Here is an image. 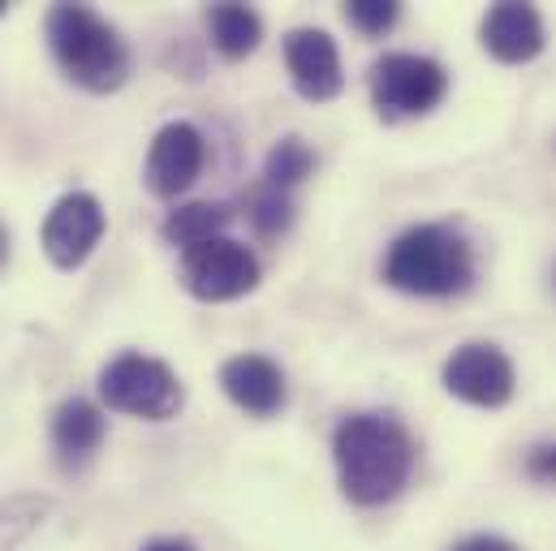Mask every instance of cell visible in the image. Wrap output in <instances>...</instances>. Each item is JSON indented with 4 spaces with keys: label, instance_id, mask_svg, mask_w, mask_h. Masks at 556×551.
I'll list each match as a JSON object with an SVG mask.
<instances>
[{
    "label": "cell",
    "instance_id": "obj_1",
    "mask_svg": "<svg viewBox=\"0 0 556 551\" xmlns=\"http://www.w3.org/2000/svg\"><path fill=\"white\" fill-rule=\"evenodd\" d=\"M345 500L371 509L393 500L415 470V439L393 413H354L332 435Z\"/></svg>",
    "mask_w": 556,
    "mask_h": 551
},
{
    "label": "cell",
    "instance_id": "obj_2",
    "mask_svg": "<svg viewBox=\"0 0 556 551\" xmlns=\"http://www.w3.org/2000/svg\"><path fill=\"white\" fill-rule=\"evenodd\" d=\"M48 48L61 74L91 95H109L130 78V52L122 35L87 4H56L48 13Z\"/></svg>",
    "mask_w": 556,
    "mask_h": 551
},
{
    "label": "cell",
    "instance_id": "obj_3",
    "mask_svg": "<svg viewBox=\"0 0 556 551\" xmlns=\"http://www.w3.org/2000/svg\"><path fill=\"white\" fill-rule=\"evenodd\" d=\"M470 272H475L470 246L448 225H415L384 255V280L415 297L462 293L470 284Z\"/></svg>",
    "mask_w": 556,
    "mask_h": 551
},
{
    "label": "cell",
    "instance_id": "obj_4",
    "mask_svg": "<svg viewBox=\"0 0 556 551\" xmlns=\"http://www.w3.org/2000/svg\"><path fill=\"white\" fill-rule=\"evenodd\" d=\"M100 401L117 413H135L147 422H164L181 410L186 393L168 362L147 354H117L100 371Z\"/></svg>",
    "mask_w": 556,
    "mask_h": 551
},
{
    "label": "cell",
    "instance_id": "obj_5",
    "mask_svg": "<svg viewBox=\"0 0 556 551\" xmlns=\"http://www.w3.org/2000/svg\"><path fill=\"white\" fill-rule=\"evenodd\" d=\"M448 91V74L440 61L418 52H389L371 65V100L384 121L427 117Z\"/></svg>",
    "mask_w": 556,
    "mask_h": 551
},
{
    "label": "cell",
    "instance_id": "obj_6",
    "mask_svg": "<svg viewBox=\"0 0 556 551\" xmlns=\"http://www.w3.org/2000/svg\"><path fill=\"white\" fill-rule=\"evenodd\" d=\"M181 284L199 302H233L260 284V259L233 238H216L181 255Z\"/></svg>",
    "mask_w": 556,
    "mask_h": 551
},
{
    "label": "cell",
    "instance_id": "obj_7",
    "mask_svg": "<svg viewBox=\"0 0 556 551\" xmlns=\"http://www.w3.org/2000/svg\"><path fill=\"white\" fill-rule=\"evenodd\" d=\"M104 225H109V220H104V207H100L96 194H87V190L61 194V198L52 203L43 229H39L43 255H48L56 268L74 272V268H83V264L91 259V251L100 246Z\"/></svg>",
    "mask_w": 556,
    "mask_h": 551
},
{
    "label": "cell",
    "instance_id": "obj_8",
    "mask_svg": "<svg viewBox=\"0 0 556 551\" xmlns=\"http://www.w3.org/2000/svg\"><path fill=\"white\" fill-rule=\"evenodd\" d=\"M444 388L466 401V406H479V410H501L514 388H518V375H514V362L496 349V345H483V341H470L462 349H453V358L444 362Z\"/></svg>",
    "mask_w": 556,
    "mask_h": 551
},
{
    "label": "cell",
    "instance_id": "obj_9",
    "mask_svg": "<svg viewBox=\"0 0 556 551\" xmlns=\"http://www.w3.org/2000/svg\"><path fill=\"white\" fill-rule=\"evenodd\" d=\"M203 134L190 121H168L147 146V164H142V181L155 198H177L181 190H190L203 172Z\"/></svg>",
    "mask_w": 556,
    "mask_h": 551
},
{
    "label": "cell",
    "instance_id": "obj_10",
    "mask_svg": "<svg viewBox=\"0 0 556 551\" xmlns=\"http://www.w3.org/2000/svg\"><path fill=\"white\" fill-rule=\"evenodd\" d=\"M285 65H289V78H293L298 95L311 100V104L337 100L341 87H345L341 52H337V43H332L328 30H315V26L289 30L285 35Z\"/></svg>",
    "mask_w": 556,
    "mask_h": 551
},
{
    "label": "cell",
    "instance_id": "obj_11",
    "mask_svg": "<svg viewBox=\"0 0 556 551\" xmlns=\"http://www.w3.org/2000/svg\"><path fill=\"white\" fill-rule=\"evenodd\" d=\"M220 388L238 410L268 418L285 406V371L264 354H238L220 367Z\"/></svg>",
    "mask_w": 556,
    "mask_h": 551
},
{
    "label": "cell",
    "instance_id": "obj_12",
    "mask_svg": "<svg viewBox=\"0 0 556 551\" xmlns=\"http://www.w3.org/2000/svg\"><path fill=\"white\" fill-rule=\"evenodd\" d=\"M479 35H483V48L505 65H522V61H535L544 52V17L531 4L509 0V4L488 9Z\"/></svg>",
    "mask_w": 556,
    "mask_h": 551
},
{
    "label": "cell",
    "instance_id": "obj_13",
    "mask_svg": "<svg viewBox=\"0 0 556 551\" xmlns=\"http://www.w3.org/2000/svg\"><path fill=\"white\" fill-rule=\"evenodd\" d=\"M104 444V410L87 397H70L52 413V448L65 470H78L91 461V452Z\"/></svg>",
    "mask_w": 556,
    "mask_h": 551
},
{
    "label": "cell",
    "instance_id": "obj_14",
    "mask_svg": "<svg viewBox=\"0 0 556 551\" xmlns=\"http://www.w3.org/2000/svg\"><path fill=\"white\" fill-rule=\"evenodd\" d=\"M229 220H233V207L229 203H186V207H177V212L164 216L160 238L186 255L194 246H207V242L225 238Z\"/></svg>",
    "mask_w": 556,
    "mask_h": 551
},
{
    "label": "cell",
    "instance_id": "obj_15",
    "mask_svg": "<svg viewBox=\"0 0 556 551\" xmlns=\"http://www.w3.org/2000/svg\"><path fill=\"white\" fill-rule=\"evenodd\" d=\"M207 30H212V43L225 61H242L260 48L264 17L251 4H212L207 9Z\"/></svg>",
    "mask_w": 556,
    "mask_h": 551
},
{
    "label": "cell",
    "instance_id": "obj_16",
    "mask_svg": "<svg viewBox=\"0 0 556 551\" xmlns=\"http://www.w3.org/2000/svg\"><path fill=\"white\" fill-rule=\"evenodd\" d=\"M52 496H35V491H22V496H4L0 500V551H17L52 513Z\"/></svg>",
    "mask_w": 556,
    "mask_h": 551
},
{
    "label": "cell",
    "instance_id": "obj_17",
    "mask_svg": "<svg viewBox=\"0 0 556 551\" xmlns=\"http://www.w3.org/2000/svg\"><path fill=\"white\" fill-rule=\"evenodd\" d=\"M311 168H315L311 146H306L302 138L289 134V138H280L277 146L268 151V159H264V181L289 194L298 181H306V177H311Z\"/></svg>",
    "mask_w": 556,
    "mask_h": 551
},
{
    "label": "cell",
    "instance_id": "obj_18",
    "mask_svg": "<svg viewBox=\"0 0 556 551\" xmlns=\"http://www.w3.org/2000/svg\"><path fill=\"white\" fill-rule=\"evenodd\" d=\"M247 220L255 225L260 238H280V233L289 229V220H293V203H289L285 190L260 181V185L247 194Z\"/></svg>",
    "mask_w": 556,
    "mask_h": 551
},
{
    "label": "cell",
    "instance_id": "obj_19",
    "mask_svg": "<svg viewBox=\"0 0 556 551\" xmlns=\"http://www.w3.org/2000/svg\"><path fill=\"white\" fill-rule=\"evenodd\" d=\"M397 13H402V9H397L393 0H350V4H345L350 26L363 30V35H384V30H393Z\"/></svg>",
    "mask_w": 556,
    "mask_h": 551
},
{
    "label": "cell",
    "instance_id": "obj_20",
    "mask_svg": "<svg viewBox=\"0 0 556 551\" xmlns=\"http://www.w3.org/2000/svg\"><path fill=\"white\" fill-rule=\"evenodd\" d=\"M527 474H531L535 483H544V487H556V444H544V448L531 452Z\"/></svg>",
    "mask_w": 556,
    "mask_h": 551
},
{
    "label": "cell",
    "instance_id": "obj_21",
    "mask_svg": "<svg viewBox=\"0 0 556 551\" xmlns=\"http://www.w3.org/2000/svg\"><path fill=\"white\" fill-rule=\"evenodd\" d=\"M453 551H518L509 539H501V535H470V539H462Z\"/></svg>",
    "mask_w": 556,
    "mask_h": 551
},
{
    "label": "cell",
    "instance_id": "obj_22",
    "mask_svg": "<svg viewBox=\"0 0 556 551\" xmlns=\"http://www.w3.org/2000/svg\"><path fill=\"white\" fill-rule=\"evenodd\" d=\"M139 551H199L190 539H181V535H168V539H151V543H142Z\"/></svg>",
    "mask_w": 556,
    "mask_h": 551
},
{
    "label": "cell",
    "instance_id": "obj_23",
    "mask_svg": "<svg viewBox=\"0 0 556 551\" xmlns=\"http://www.w3.org/2000/svg\"><path fill=\"white\" fill-rule=\"evenodd\" d=\"M4 259H9V233H4V225H0V268H4Z\"/></svg>",
    "mask_w": 556,
    "mask_h": 551
},
{
    "label": "cell",
    "instance_id": "obj_24",
    "mask_svg": "<svg viewBox=\"0 0 556 551\" xmlns=\"http://www.w3.org/2000/svg\"><path fill=\"white\" fill-rule=\"evenodd\" d=\"M4 13H9V4H0V17H4Z\"/></svg>",
    "mask_w": 556,
    "mask_h": 551
}]
</instances>
